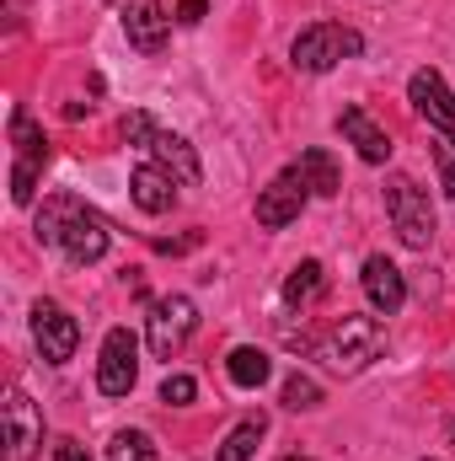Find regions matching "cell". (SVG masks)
Listing matches in <instances>:
<instances>
[{"label":"cell","instance_id":"cell-1","mask_svg":"<svg viewBox=\"0 0 455 461\" xmlns=\"http://www.w3.org/2000/svg\"><path fill=\"white\" fill-rule=\"evenodd\" d=\"M38 241L43 247H54L65 263H76V268H86V263H97L103 252H108V221L103 215H92L81 199H70V194H54V199H43V210H38Z\"/></svg>","mask_w":455,"mask_h":461},{"label":"cell","instance_id":"cell-2","mask_svg":"<svg viewBox=\"0 0 455 461\" xmlns=\"http://www.w3.org/2000/svg\"><path fill=\"white\" fill-rule=\"evenodd\" d=\"M386 348V328H380V317H359V312H343L338 322H333V333L317 344V354L343 370V375H353V370H364L375 354Z\"/></svg>","mask_w":455,"mask_h":461},{"label":"cell","instance_id":"cell-3","mask_svg":"<svg viewBox=\"0 0 455 461\" xmlns=\"http://www.w3.org/2000/svg\"><path fill=\"white\" fill-rule=\"evenodd\" d=\"M359 49H364V38H359L353 27H343V22H311V27L295 32V43H290V65L306 70V76H327L333 65L353 59Z\"/></svg>","mask_w":455,"mask_h":461},{"label":"cell","instance_id":"cell-4","mask_svg":"<svg viewBox=\"0 0 455 461\" xmlns=\"http://www.w3.org/2000/svg\"><path fill=\"white\" fill-rule=\"evenodd\" d=\"M386 215H391V230L402 236V247L424 252L434 241V204H429V188H418L407 172H391L386 177Z\"/></svg>","mask_w":455,"mask_h":461},{"label":"cell","instance_id":"cell-5","mask_svg":"<svg viewBox=\"0 0 455 461\" xmlns=\"http://www.w3.org/2000/svg\"><path fill=\"white\" fill-rule=\"evenodd\" d=\"M0 440H5V461H32L43 446V413L22 386H5L0 402Z\"/></svg>","mask_w":455,"mask_h":461},{"label":"cell","instance_id":"cell-6","mask_svg":"<svg viewBox=\"0 0 455 461\" xmlns=\"http://www.w3.org/2000/svg\"><path fill=\"white\" fill-rule=\"evenodd\" d=\"M193 328H199V306L188 295H161L150 306V354L156 359H177L183 344L193 339Z\"/></svg>","mask_w":455,"mask_h":461},{"label":"cell","instance_id":"cell-7","mask_svg":"<svg viewBox=\"0 0 455 461\" xmlns=\"http://www.w3.org/2000/svg\"><path fill=\"white\" fill-rule=\"evenodd\" d=\"M139 381V344L129 328H113L103 339V354H97V392L103 397H129Z\"/></svg>","mask_w":455,"mask_h":461},{"label":"cell","instance_id":"cell-8","mask_svg":"<svg viewBox=\"0 0 455 461\" xmlns=\"http://www.w3.org/2000/svg\"><path fill=\"white\" fill-rule=\"evenodd\" d=\"M306 199H311V188L300 183V172L295 167H284L263 194H257V226L263 230H284L300 221V210H306Z\"/></svg>","mask_w":455,"mask_h":461},{"label":"cell","instance_id":"cell-9","mask_svg":"<svg viewBox=\"0 0 455 461\" xmlns=\"http://www.w3.org/2000/svg\"><path fill=\"white\" fill-rule=\"evenodd\" d=\"M32 339H38V348H43L49 365H65V359H76L81 322H76L59 301H38V306H32Z\"/></svg>","mask_w":455,"mask_h":461},{"label":"cell","instance_id":"cell-10","mask_svg":"<svg viewBox=\"0 0 455 461\" xmlns=\"http://www.w3.org/2000/svg\"><path fill=\"white\" fill-rule=\"evenodd\" d=\"M407 103H413L418 118H429V123L445 134V145L455 150V92L445 86V76H440V70H418V76L407 81Z\"/></svg>","mask_w":455,"mask_h":461},{"label":"cell","instance_id":"cell-11","mask_svg":"<svg viewBox=\"0 0 455 461\" xmlns=\"http://www.w3.org/2000/svg\"><path fill=\"white\" fill-rule=\"evenodd\" d=\"M359 285H364V295H370V306H375V317H397L402 306H407V279H402V268L391 263V258H364V274H359Z\"/></svg>","mask_w":455,"mask_h":461},{"label":"cell","instance_id":"cell-12","mask_svg":"<svg viewBox=\"0 0 455 461\" xmlns=\"http://www.w3.org/2000/svg\"><path fill=\"white\" fill-rule=\"evenodd\" d=\"M123 38L139 49V54H161L166 38H172V16L161 0H129L123 5Z\"/></svg>","mask_w":455,"mask_h":461},{"label":"cell","instance_id":"cell-13","mask_svg":"<svg viewBox=\"0 0 455 461\" xmlns=\"http://www.w3.org/2000/svg\"><path fill=\"white\" fill-rule=\"evenodd\" d=\"M177 177L161 167V161H139L134 172H129V194H134V204L145 210V215H166L172 204H177Z\"/></svg>","mask_w":455,"mask_h":461},{"label":"cell","instance_id":"cell-14","mask_svg":"<svg viewBox=\"0 0 455 461\" xmlns=\"http://www.w3.org/2000/svg\"><path fill=\"white\" fill-rule=\"evenodd\" d=\"M338 129H343V140L359 150V161H370V167H386V161H391V134L364 113V108H343Z\"/></svg>","mask_w":455,"mask_h":461},{"label":"cell","instance_id":"cell-15","mask_svg":"<svg viewBox=\"0 0 455 461\" xmlns=\"http://www.w3.org/2000/svg\"><path fill=\"white\" fill-rule=\"evenodd\" d=\"M145 150H150V161H161V167H166V172H172L183 188H193V183L204 177V167H199V150H193L183 134H172V129H156V140H150Z\"/></svg>","mask_w":455,"mask_h":461},{"label":"cell","instance_id":"cell-16","mask_svg":"<svg viewBox=\"0 0 455 461\" xmlns=\"http://www.w3.org/2000/svg\"><path fill=\"white\" fill-rule=\"evenodd\" d=\"M295 172H300V183L317 194V199H333L343 188V177H338V161L322 150V145H311V150H300V161H295Z\"/></svg>","mask_w":455,"mask_h":461},{"label":"cell","instance_id":"cell-17","mask_svg":"<svg viewBox=\"0 0 455 461\" xmlns=\"http://www.w3.org/2000/svg\"><path fill=\"white\" fill-rule=\"evenodd\" d=\"M322 290H327V268H322L317 258H306V263H295V268L284 274V306H295V312L311 306Z\"/></svg>","mask_w":455,"mask_h":461},{"label":"cell","instance_id":"cell-18","mask_svg":"<svg viewBox=\"0 0 455 461\" xmlns=\"http://www.w3.org/2000/svg\"><path fill=\"white\" fill-rule=\"evenodd\" d=\"M226 375L236 381V386H246V392H257L268 375H273V359L263 354V348H252V344H241V348H230V359H226Z\"/></svg>","mask_w":455,"mask_h":461},{"label":"cell","instance_id":"cell-19","mask_svg":"<svg viewBox=\"0 0 455 461\" xmlns=\"http://www.w3.org/2000/svg\"><path fill=\"white\" fill-rule=\"evenodd\" d=\"M268 435V419L263 413H252V419H241L236 429H230L226 440H220V451H215V461H252L257 456V440Z\"/></svg>","mask_w":455,"mask_h":461},{"label":"cell","instance_id":"cell-20","mask_svg":"<svg viewBox=\"0 0 455 461\" xmlns=\"http://www.w3.org/2000/svg\"><path fill=\"white\" fill-rule=\"evenodd\" d=\"M11 145H16V161H27V167L43 172V161H49V140H43V129L32 123V113H11Z\"/></svg>","mask_w":455,"mask_h":461},{"label":"cell","instance_id":"cell-21","mask_svg":"<svg viewBox=\"0 0 455 461\" xmlns=\"http://www.w3.org/2000/svg\"><path fill=\"white\" fill-rule=\"evenodd\" d=\"M108 461H156V440L145 429H118L113 446H108Z\"/></svg>","mask_w":455,"mask_h":461},{"label":"cell","instance_id":"cell-22","mask_svg":"<svg viewBox=\"0 0 455 461\" xmlns=\"http://www.w3.org/2000/svg\"><path fill=\"white\" fill-rule=\"evenodd\" d=\"M317 402H322V386H317L311 375H290V381H284V408L300 413V408H317Z\"/></svg>","mask_w":455,"mask_h":461},{"label":"cell","instance_id":"cell-23","mask_svg":"<svg viewBox=\"0 0 455 461\" xmlns=\"http://www.w3.org/2000/svg\"><path fill=\"white\" fill-rule=\"evenodd\" d=\"M11 199H16V204H32V199H38V167L11 161Z\"/></svg>","mask_w":455,"mask_h":461},{"label":"cell","instance_id":"cell-24","mask_svg":"<svg viewBox=\"0 0 455 461\" xmlns=\"http://www.w3.org/2000/svg\"><path fill=\"white\" fill-rule=\"evenodd\" d=\"M193 397H199V381H193V375H166V381H161V402H166V408H188Z\"/></svg>","mask_w":455,"mask_h":461},{"label":"cell","instance_id":"cell-25","mask_svg":"<svg viewBox=\"0 0 455 461\" xmlns=\"http://www.w3.org/2000/svg\"><path fill=\"white\" fill-rule=\"evenodd\" d=\"M118 129H123V140H129V145H150L161 123H156V118H150V113H129V118H123V123H118Z\"/></svg>","mask_w":455,"mask_h":461},{"label":"cell","instance_id":"cell-26","mask_svg":"<svg viewBox=\"0 0 455 461\" xmlns=\"http://www.w3.org/2000/svg\"><path fill=\"white\" fill-rule=\"evenodd\" d=\"M434 167H440V183H445V194L455 199V150H451V145H434Z\"/></svg>","mask_w":455,"mask_h":461},{"label":"cell","instance_id":"cell-27","mask_svg":"<svg viewBox=\"0 0 455 461\" xmlns=\"http://www.w3.org/2000/svg\"><path fill=\"white\" fill-rule=\"evenodd\" d=\"M199 241H204V230H188V236H161V241H156V252H172V258H177V252H193Z\"/></svg>","mask_w":455,"mask_h":461},{"label":"cell","instance_id":"cell-28","mask_svg":"<svg viewBox=\"0 0 455 461\" xmlns=\"http://www.w3.org/2000/svg\"><path fill=\"white\" fill-rule=\"evenodd\" d=\"M204 16H210V0H183V5H177V22H183V27H199Z\"/></svg>","mask_w":455,"mask_h":461},{"label":"cell","instance_id":"cell-29","mask_svg":"<svg viewBox=\"0 0 455 461\" xmlns=\"http://www.w3.org/2000/svg\"><path fill=\"white\" fill-rule=\"evenodd\" d=\"M54 461H92V456H86L81 440H59V446H54Z\"/></svg>","mask_w":455,"mask_h":461},{"label":"cell","instance_id":"cell-30","mask_svg":"<svg viewBox=\"0 0 455 461\" xmlns=\"http://www.w3.org/2000/svg\"><path fill=\"white\" fill-rule=\"evenodd\" d=\"M284 461H311V456H284Z\"/></svg>","mask_w":455,"mask_h":461},{"label":"cell","instance_id":"cell-31","mask_svg":"<svg viewBox=\"0 0 455 461\" xmlns=\"http://www.w3.org/2000/svg\"><path fill=\"white\" fill-rule=\"evenodd\" d=\"M451 440H455V424H451Z\"/></svg>","mask_w":455,"mask_h":461}]
</instances>
